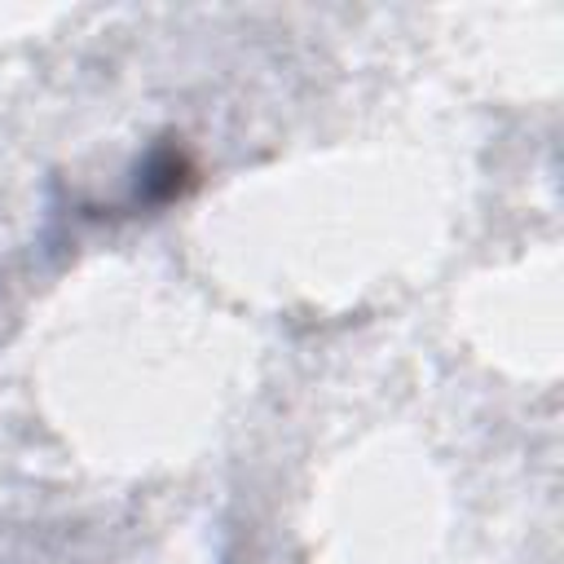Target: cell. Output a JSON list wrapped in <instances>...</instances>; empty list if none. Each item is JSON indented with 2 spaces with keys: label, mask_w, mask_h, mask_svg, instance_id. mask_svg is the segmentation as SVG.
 <instances>
[{
  "label": "cell",
  "mask_w": 564,
  "mask_h": 564,
  "mask_svg": "<svg viewBox=\"0 0 564 564\" xmlns=\"http://www.w3.org/2000/svg\"><path fill=\"white\" fill-rule=\"evenodd\" d=\"M185 185H189V159H185L181 150H172V145H167V150L150 154L145 176H141V194H145V198L167 203V198H176Z\"/></svg>",
  "instance_id": "1"
}]
</instances>
